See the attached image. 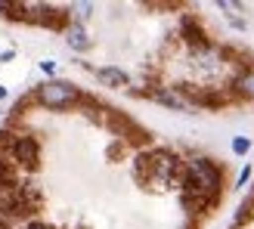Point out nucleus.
I'll list each match as a JSON object with an SVG mask.
<instances>
[{
	"label": "nucleus",
	"mask_w": 254,
	"mask_h": 229,
	"mask_svg": "<svg viewBox=\"0 0 254 229\" xmlns=\"http://www.w3.org/2000/svg\"><path fill=\"white\" fill-rule=\"evenodd\" d=\"M22 229H50V226H44V223H37V220H31V223H25Z\"/></svg>",
	"instance_id": "nucleus-14"
},
{
	"label": "nucleus",
	"mask_w": 254,
	"mask_h": 229,
	"mask_svg": "<svg viewBox=\"0 0 254 229\" xmlns=\"http://www.w3.org/2000/svg\"><path fill=\"white\" fill-rule=\"evenodd\" d=\"M65 44L74 50V53H84V50H90V34L81 22H71L65 28Z\"/></svg>",
	"instance_id": "nucleus-7"
},
{
	"label": "nucleus",
	"mask_w": 254,
	"mask_h": 229,
	"mask_svg": "<svg viewBox=\"0 0 254 229\" xmlns=\"http://www.w3.org/2000/svg\"><path fill=\"white\" fill-rule=\"evenodd\" d=\"M149 99H155V103L168 106L174 112H186V106H189V99L177 87H155V90H149Z\"/></svg>",
	"instance_id": "nucleus-4"
},
{
	"label": "nucleus",
	"mask_w": 254,
	"mask_h": 229,
	"mask_svg": "<svg viewBox=\"0 0 254 229\" xmlns=\"http://www.w3.org/2000/svg\"><path fill=\"white\" fill-rule=\"evenodd\" d=\"M81 90L74 87L71 81H56V78H50L44 84H37V90H34V103L37 106H44V109H68L74 103H81Z\"/></svg>",
	"instance_id": "nucleus-2"
},
{
	"label": "nucleus",
	"mask_w": 254,
	"mask_h": 229,
	"mask_svg": "<svg viewBox=\"0 0 254 229\" xmlns=\"http://www.w3.org/2000/svg\"><path fill=\"white\" fill-rule=\"evenodd\" d=\"M0 16H12V3H6V0H0Z\"/></svg>",
	"instance_id": "nucleus-13"
},
{
	"label": "nucleus",
	"mask_w": 254,
	"mask_h": 229,
	"mask_svg": "<svg viewBox=\"0 0 254 229\" xmlns=\"http://www.w3.org/2000/svg\"><path fill=\"white\" fill-rule=\"evenodd\" d=\"M9 59H16V50H6V53H0V62H9Z\"/></svg>",
	"instance_id": "nucleus-15"
},
{
	"label": "nucleus",
	"mask_w": 254,
	"mask_h": 229,
	"mask_svg": "<svg viewBox=\"0 0 254 229\" xmlns=\"http://www.w3.org/2000/svg\"><path fill=\"white\" fill-rule=\"evenodd\" d=\"M251 168H248V164H245V168H242V173H239V180H236V189H242V186H248V180H251Z\"/></svg>",
	"instance_id": "nucleus-9"
},
{
	"label": "nucleus",
	"mask_w": 254,
	"mask_h": 229,
	"mask_svg": "<svg viewBox=\"0 0 254 229\" xmlns=\"http://www.w3.org/2000/svg\"><path fill=\"white\" fill-rule=\"evenodd\" d=\"M6 96H9V93H6V87H3V84H0V103H3V99H6Z\"/></svg>",
	"instance_id": "nucleus-16"
},
{
	"label": "nucleus",
	"mask_w": 254,
	"mask_h": 229,
	"mask_svg": "<svg viewBox=\"0 0 254 229\" xmlns=\"http://www.w3.org/2000/svg\"><path fill=\"white\" fill-rule=\"evenodd\" d=\"M41 71H44V74H53V71H56V62H53V59H44V62H41Z\"/></svg>",
	"instance_id": "nucleus-11"
},
{
	"label": "nucleus",
	"mask_w": 254,
	"mask_h": 229,
	"mask_svg": "<svg viewBox=\"0 0 254 229\" xmlns=\"http://www.w3.org/2000/svg\"><path fill=\"white\" fill-rule=\"evenodd\" d=\"M9 158L31 171V168H37V161H41V143H37L31 133H19L16 139H9Z\"/></svg>",
	"instance_id": "nucleus-3"
},
{
	"label": "nucleus",
	"mask_w": 254,
	"mask_h": 229,
	"mask_svg": "<svg viewBox=\"0 0 254 229\" xmlns=\"http://www.w3.org/2000/svg\"><path fill=\"white\" fill-rule=\"evenodd\" d=\"M233 152H236V155H248V152H251V139L248 136H233Z\"/></svg>",
	"instance_id": "nucleus-8"
},
{
	"label": "nucleus",
	"mask_w": 254,
	"mask_h": 229,
	"mask_svg": "<svg viewBox=\"0 0 254 229\" xmlns=\"http://www.w3.org/2000/svg\"><path fill=\"white\" fill-rule=\"evenodd\" d=\"M220 183H223V173H220V168L211 158L192 155L186 161V186H189V192H195L198 198L208 201V198H214L220 192Z\"/></svg>",
	"instance_id": "nucleus-1"
},
{
	"label": "nucleus",
	"mask_w": 254,
	"mask_h": 229,
	"mask_svg": "<svg viewBox=\"0 0 254 229\" xmlns=\"http://www.w3.org/2000/svg\"><path fill=\"white\" fill-rule=\"evenodd\" d=\"M96 81L103 84V87H112V90H121V87L130 84V78H127V71L124 68H115V65H106V68H96Z\"/></svg>",
	"instance_id": "nucleus-5"
},
{
	"label": "nucleus",
	"mask_w": 254,
	"mask_h": 229,
	"mask_svg": "<svg viewBox=\"0 0 254 229\" xmlns=\"http://www.w3.org/2000/svg\"><path fill=\"white\" fill-rule=\"evenodd\" d=\"M230 87H233V93L239 99H254V65H248V68L239 71Z\"/></svg>",
	"instance_id": "nucleus-6"
},
{
	"label": "nucleus",
	"mask_w": 254,
	"mask_h": 229,
	"mask_svg": "<svg viewBox=\"0 0 254 229\" xmlns=\"http://www.w3.org/2000/svg\"><path fill=\"white\" fill-rule=\"evenodd\" d=\"M74 9H78V19H87V16L93 12V3H78Z\"/></svg>",
	"instance_id": "nucleus-10"
},
{
	"label": "nucleus",
	"mask_w": 254,
	"mask_h": 229,
	"mask_svg": "<svg viewBox=\"0 0 254 229\" xmlns=\"http://www.w3.org/2000/svg\"><path fill=\"white\" fill-rule=\"evenodd\" d=\"M6 186H12V183H9V176L3 171V164H0V189H6Z\"/></svg>",
	"instance_id": "nucleus-12"
}]
</instances>
